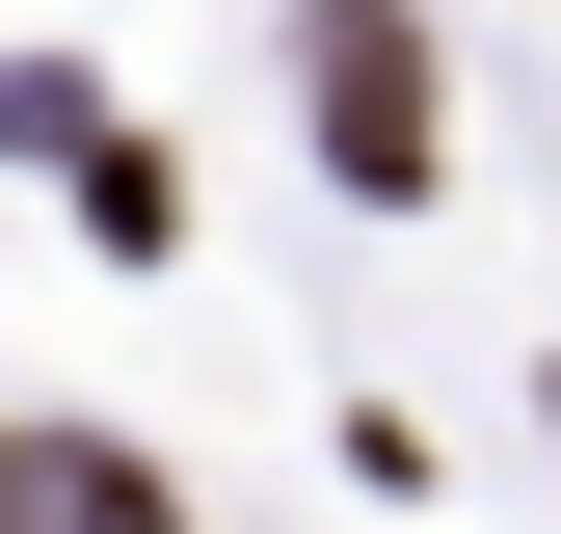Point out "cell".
<instances>
[{
  "label": "cell",
  "instance_id": "cell-2",
  "mask_svg": "<svg viewBox=\"0 0 561 534\" xmlns=\"http://www.w3.org/2000/svg\"><path fill=\"white\" fill-rule=\"evenodd\" d=\"M27 534H161V481H134L107 428H27Z\"/></svg>",
  "mask_w": 561,
  "mask_h": 534
},
{
  "label": "cell",
  "instance_id": "cell-1",
  "mask_svg": "<svg viewBox=\"0 0 561 534\" xmlns=\"http://www.w3.org/2000/svg\"><path fill=\"white\" fill-rule=\"evenodd\" d=\"M321 161H347V187H428V161H455L428 27H401V0H321Z\"/></svg>",
  "mask_w": 561,
  "mask_h": 534
}]
</instances>
